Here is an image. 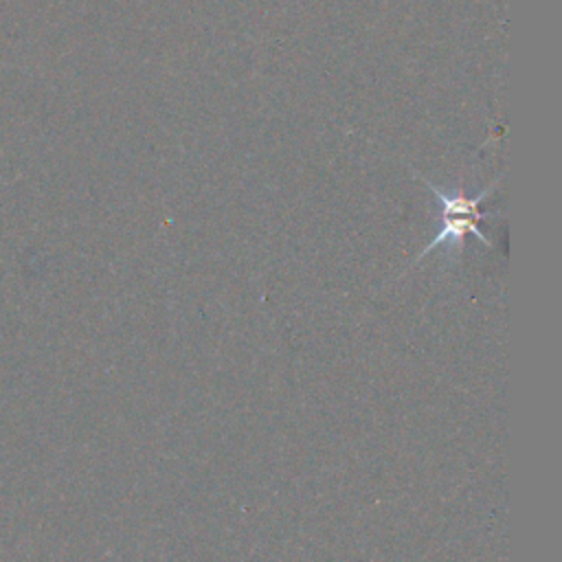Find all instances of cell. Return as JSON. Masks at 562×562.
Here are the masks:
<instances>
[{
  "mask_svg": "<svg viewBox=\"0 0 562 562\" xmlns=\"http://www.w3.org/2000/svg\"><path fill=\"white\" fill-rule=\"evenodd\" d=\"M417 176V173H415ZM430 191H432V195H435V200H437V204H439V209H441V220H443V224H441V228L435 233V237H432V241L426 246V248H422V252L415 257V261H413V266L415 263H419L430 250H435L437 246H450V248H463V241H465V237L468 235H474L479 241H483L485 246H492V239H487L481 231H479V222L481 220H485V217H492V215H496V211H481L479 209V204H481V200L496 187V182L498 180H494L485 191H481L476 198H465L463 193H446V191H441L437 184H432V182H428L426 178H422V176H417Z\"/></svg>",
  "mask_w": 562,
  "mask_h": 562,
  "instance_id": "6da1fadb",
  "label": "cell"
}]
</instances>
